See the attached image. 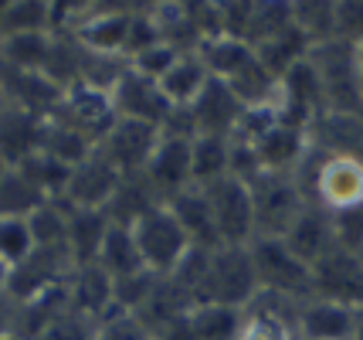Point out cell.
Masks as SVG:
<instances>
[{"instance_id": "6da1fadb", "label": "cell", "mask_w": 363, "mask_h": 340, "mask_svg": "<svg viewBox=\"0 0 363 340\" xmlns=\"http://www.w3.org/2000/svg\"><path fill=\"white\" fill-rule=\"evenodd\" d=\"M252 204H255V238H285V231L306 208V191L296 174H275L258 170L252 180Z\"/></svg>"}, {"instance_id": "7a4b0ae2", "label": "cell", "mask_w": 363, "mask_h": 340, "mask_svg": "<svg viewBox=\"0 0 363 340\" xmlns=\"http://www.w3.org/2000/svg\"><path fill=\"white\" fill-rule=\"evenodd\" d=\"M313 180L306 187V197L323 204L326 211L363 208V157L353 153H333L313 143Z\"/></svg>"}, {"instance_id": "3957f363", "label": "cell", "mask_w": 363, "mask_h": 340, "mask_svg": "<svg viewBox=\"0 0 363 340\" xmlns=\"http://www.w3.org/2000/svg\"><path fill=\"white\" fill-rule=\"evenodd\" d=\"M258 279V292H275L285 300H309L316 296L313 265L302 262L282 238H255L248 245Z\"/></svg>"}, {"instance_id": "277c9868", "label": "cell", "mask_w": 363, "mask_h": 340, "mask_svg": "<svg viewBox=\"0 0 363 340\" xmlns=\"http://www.w3.org/2000/svg\"><path fill=\"white\" fill-rule=\"evenodd\" d=\"M133 235H136V245H140L143 265L153 275H174L177 265L187 259V252L194 248L187 231L180 228L177 214L167 204H157L143 218H136L133 221Z\"/></svg>"}, {"instance_id": "5b68a950", "label": "cell", "mask_w": 363, "mask_h": 340, "mask_svg": "<svg viewBox=\"0 0 363 340\" xmlns=\"http://www.w3.org/2000/svg\"><path fill=\"white\" fill-rule=\"evenodd\" d=\"M258 296L252 252L248 245H221L207 256V283L201 303H221V307L245 309Z\"/></svg>"}, {"instance_id": "8992f818", "label": "cell", "mask_w": 363, "mask_h": 340, "mask_svg": "<svg viewBox=\"0 0 363 340\" xmlns=\"http://www.w3.org/2000/svg\"><path fill=\"white\" fill-rule=\"evenodd\" d=\"M129 21H133V7H126V4H89L72 14L68 34L89 55L126 58Z\"/></svg>"}, {"instance_id": "52a82bcc", "label": "cell", "mask_w": 363, "mask_h": 340, "mask_svg": "<svg viewBox=\"0 0 363 340\" xmlns=\"http://www.w3.org/2000/svg\"><path fill=\"white\" fill-rule=\"evenodd\" d=\"M207 194L211 214H214V228H218V238L221 245H252L255 242V204H252V187L248 180L228 177L214 180L201 187Z\"/></svg>"}, {"instance_id": "ba28073f", "label": "cell", "mask_w": 363, "mask_h": 340, "mask_svg": "<svg viewBox=\"0 0 363 340\" xmlns=\"http://www.w3.org/2000/svg\"><path fill=\"white\" fill-rule=\"evenodd\" d=\"M51 119H58L65 126H72V130H79L82 136H89L95 146L102 143V136L116 126V106H112V96L109 92H102V89H92V85H85V82H75V85H68L65 89L62 102H58V109Z\"/></svg>"}, {"instance_id": "9c48e42d", "label": "cell", "mask_w": 363, "mask_h": 340, "mask_svg": "<svg viewBox=\"0 0 363 340\" xmlns=\"http://www.w3.org/2000/svg\"><path fill=\"white\" fill-rule=\"evenodd\" d=\"M75 269L68 248H34L28 259L11 269L7 279V296L14 303H28L41 292H51L68 283V275Z\"/></svg>"}, {"instance_id": "30bf717a", "label": "cell", "mask_w": 363, "mask_h": 340, "mask_svg": "<svg viewBox=\"0 0 363 340\" xmlns=\"http://www.w3.org/2000/svg\"><path fill=\"white\" fill-rule=\"evenodd\" d=\"M190 136H177V133L160 130V143L153 150V157L143 170V180L150 184V191L167 204L170 197L180 191L194 187V174H190Z\"/></svg>"}, {"instance_id": "8fae6325", "label": "cell", "mask_w": 363, "mask_h": 340, "mask_svg": "<svg viewBox=\"0 0 363 340\" xmlns=\"http://www.w3.org/2000/svg\"><path fill=\"white\" fill-rule=\"evenodd\" d=\"M123 174L112 167L99 150H95L92 157L85 163H79L75 170H72V177L65 184L62 191V201L65 208H85V211H106L112 204V197L116 191L123 187Z\"/></svg>"}, {"instance_id": "7c38bea8", "label": "cell", "mask_w": 363, "mask_h": 340, "mask_svg": "<svg viewBox=\"0 0 363 340\" xmlns=\"http://www.w3.org/2000/svg\"><path fill=\"white\" fill-rule=\"evenodd\" d=\"M157 143H160L157 126L133 123V119H116V126L102 136V143L95 146V150H99L123 177H136V174L146 170V163L153 157Z\"/></svg>"}, {"instance_id": "4fadbf2b", "label": "cell", "mask_w": 363, "mask_h": 340, "mask_svg": "<svg viewBox=\"0 0 363 340\" xmlns=\"http://www.w3.org/2000/svg\"><path fill=\"white\" fill-rule=\"evenodd\" d=\"M302 300H285L275 292H258L248 307L241 309V330L238 340H299L296 317Z\"/></svg>"}, {"instance_id": "5bb4252c", "label": "cell", "mask_w": 363, "mask_h": 340, "mask_svg": "<svg viewBox=\"0 0 363 340\" xmlns=\"http://www.w3.org/2000/svg\"><path fill=\"white\" fill-rule=\"evenodd\" d=\"M116 116L119 119H133V123H146V126H157L163 130L174 116V106L163 99L160 85L153 79H143L133 68L123 72V79L116 82V89L109 92Z\"/></svg>"}, {"instance_id": "9a60e30c", "label": "cell", "mask_w": 363, "mask_h": 340, "mask_svg": "<svg viewBox=\"0 0 363 340\" xmlns=\"http://www.w3.org/2000/svg\"><path fill=\"white\" fill-rule=\"evenodd\" d=\"M296 334H299V340H357L360 309L326 300V296H309L299 303Z\"/></svg>"}, {"instance_id": "2e32d148", "label": "cell", "mask_w": 363, "mask_h": 340, "mask_svg": "<svg viewBox=\"0 0 363 340\" xmlns=\"http://www.w3.org/2000/svg\"><path fill=\"white\" fill-rule=\"evenodd\" d=\"M194 136H224L231 140L241 126V119L248 116V109L238 102V96L224 85V82L211 79L207 89L197 96V102L187 109Z\"/></svg>"}, {"instance_id": "e0dca14e", "label": "cell", "mask_w": 363, "mask_h": 340, "mask_svg": "<svg viewBox=\"0 0 363 340\" xmlns=\"http://www.w3.org/2000/svg\"><path fill=\"white\" fill-rule=\"evenodd\" d=\"M313 279H316V296L363 309V259L357 252L333 248L330 256H323L313 265Z\"/></svg>"}, {"instance_id": "ac0fdd59", "label": "cell", "mask_w": 363, "mask_h": 340, "mask_svg": "<svg viewBox=\"0 0 363 340\" xmlns=\"http://www.w3.org/2000/svg\"><path fill=\"white\" fill-rule=\"evenodd\" d=\"M68 307L92 317L95 324H102L106 317L116 313V279L102 265H75L68 283H65Z\"/></svg>"}, {"instance_id": "d6986e66", "label": "cell", "mask_w": 363, "mask_h": 340, "mask_svg": "<svg viewBox=\"0 0 363 340\" xmlns=\"http://www.w3.org/2000/svg\"><path fill=\"white\" fill-rule=\"evenodd\" d=\"M302 262L316 265L323 256H330L336 248V235H333V211H326L316 201H306V208L299 211V218L292 221V228L282 238Z\"/></svg>"}, {"instance_id": "ffe728a7", "label": "cell", "mask_w": 363, "mask_h": 340, "mask_svg": "<svg viewBox=\"0 0 363 340\" xmlns=\"http://www.w3.org/2000/svg\"><path fill=\"white\" fill-rule=\"evenodd\" d=\"M45 116H34L28 109H17V106H0V157L17 167L24 163L31 153L41 150L45 143Z\"/></svg>"}, {"instance_id": "44dd1931", "label": "cell", "mask_w": 363, "mask_h": 340, "mask_svg": "<svg viewBox=\"0 0 363 340\" xmlns=\"http://www.w3.org/2000/svg\"><path fill=\"white\" fill-rule=\"evenodd\" d=\"M167 208L177 214L180 228L187 231V238L194 248H221V238H218V228H214V214H211V204H207V194L201 187H187L177 197L167 201Z\"/></svg>"}, {"instance_id": "7402d4cb", "label": "cell", "mask_w": 363, "mask_h": 340, "mask_svg": "<svg viewBox=\"0 0 363 340\" xmlns=\"http://www.w3.org/2000/svg\"><path fill=\"white\" fill-rule=\"evenodd\" d=\"M197 55H201V62L207 65L211 79H218V82L238 79L258 58L252 41L235 38V34H214V38H207V41H201Z\"/></svg>"}, {"instance_id": "603a6c76", "label": "cell", "mask_w": 363, "mask_h": 340, "mask_svg": "<svg viewBox=\"0 0 363 340\" xmlns=\"http://www.w3.org/2000/svg\"><path fill=\"white\" fill-rule=\"evenodd\" d=\"M207 82H211V72L207 65L201 62V55L197 51H184L180 58L174 62V68L157 82L163 99L174 106V109H190L197 96L207 89Z\"/></svg>"}, {"instance_id": "cb8c5ba5", "label": "cell", "mask_w": 363, "mask_h": 340, "mask_svg": "<svg viewBox=\"0 0 363 340\" xmlns=\"http://www.w3.org/2000/svg\"><path fill=\"white\" fill-rule=\"evenodd\" d=\"M109 211H85L68 208V252L75 265H95L99 248L109 235Z\"/></svg>"}, {"instance_id": "d4e9b609", "label": "cell", "mask_w": 363, "mask_h": 340, "mask_svg": "<svg viewBox=\"0 0 363 340\" xmlns=\"http://www.w3.org/2000/svg\"><path fill=\"white\" fill-rule=\"evenodd\" d=\"M95 265H102L112 279H126V275L146 269L140 256V245H136V235H133V225H109V235L99 248V259Z\"/></svg>"}, {"instance_id": "484cf974", "label": "cell", "mask_w": 363, "mask_h": 340, "mask_svg": "<svg viewBox=\"0 0 363 340\" xmlns=\"http://www.w3.org/2000/svg\"><path fill=\"white\" fill-rule=\"evenodd\" d=\"M190 174L194 187H207L231 174V140L224 136H194L190 143Z\"/></svg>"}, {"instance_id": "4316f807", "label": "cell", "mask_w": 363, "mask_h": 340, "mask_svg": "<svg viewBox=\"0 0 363 340\" xmlns=\"http://www.w3.org/2000/svg\"><path fill=\"white\" fill-rule=\"evenodd\" d=\"M45 201H51V197L41 187H34L31 177L17 167H11L0 180V218H28Z\"/></svg>"}, {"instance_id": "83f0119b", "label": "cell", "mask_w": 363, "mask_h": 340, "mask_svg": "<svg viewBox=\"0 0 363 340\" xmlns=\"http://www.w3.org/2000/svg\"><path fill=\"white\" fill-rule=\"evenodd\" d=\"M190 324L197 340H238L241 330V309L221 303H201L190 309Z\"/></svg>"}, {"instance_id": "f1b7e54d", "label": "cell", "mask_w": 363, "mask_h": 340, "mask_svg": "<svg viewBox=\"0 0 363 340\" xmlns=\"http://www.w3.org/2000/svg\"><path fill=\"white\" fill-rule=\"evenodd\" d=\"M34 248H68V208L62 201H45L28 214Z\"/></svg>"}, {"instance_id": "f546056e", "label": "cell", "mask_w": 363, "mask_h": 340, "mask_svg": "<svg viewBox=\"0 0 363 340\" xmlns=\"http://www.w3.org/2000/svg\"><path fill=\"white\" fill-rule=\"evenodd\" d=\"M34 252V235L28 218H0V262L14 269Z\"/></svg>"}, {"instance_id": "4dcf8cb0", "label": "cell", "mask_w": 363, "mask_h": 340, "mask_svg": "<svg viewBox=\"0 0 363 340\" xmlns=\"http://www.w3.org/2000/svg\"><path fill=\"white\" fill-rule=\"evenodd\" d=\"M34 340H99V324L79 309H62Z\"/></svg>"}, {"instance_id": "1f68e13d", "label": "cell", "mask_w": 363, "mask_h": 340, "mask_svg": "<svg viewBox=\"0 0 363 340\" xmlns=\"http://www.w3.org/2000/svg\"><path fill=\"white\" fill-rule=\"evenodd\" d=\"M184 51L174 48L170 41H157V45H150V48H143L140 55H133V58H126L129 68L136 72V75H143V79H153L160 82L170 68H174V62L180 58Z\"/></svg>"}, {"instance_id": "d6a6232c", "label": "cell", "mask_w": 363, "mask_h": 340, "mask_svg": "<svg viewBox=\"0 0 363 340\" xmlns=\"http://www.w3.org/2000/svg\"><path fill=\"white\" fill-rule=\"evenodd\" d=\"M99 340H157V337L146 330V324H143L140 317L116 309L112 317H106L99 324Z\"/></svg>"}, {"instance_id": "836d02e7", "label": "cell", "mask_w": 363, "mask_h": 340, "mask_svg": "<svg viewBox=\"0 0 363 340\" xmlns=\"http://www.w3.org/2000/svg\"><path fill=\"white\" fill-rule=\"evenodd\" d=\"M333 235H336V248L343 252H357L363 248V208L336 211L333 214Z\"/></svg>"}, {"instance_id": "e575fe53", "label": "cell", "mask_w": 363, "mask_h": 340, "mask_svg": "<svg viewBox=\"0 0 363 340\" xmlns=\"http://www.w3.org/2000/svg\"><path fill=\"white\" fill-rule=\"evenodd\" d=\"M336 38L347 45H363V4L357 0H340L336 4Z\"/></svg>"}, {"instance_id": "d590c367", "label": "cell", "mask_w": 363, "mask_h": 340, "mask_svg": "<svg viewBox=\"0 0 363 340\" xmlns=\"http://www.w3.org/2000/svg\"><path fill=\"white\" fill-rule=\"evenodd\" d=\"M14 324H17V303L7 292H0V337L14 334Z\"/></svg>"}, {"instance_id": "8d00e7d4", "label": "cell", "mask_w": 363, "mask_h": 340, "mask_svg": "<svg viewBox=\"0 0 363 340\" xmlns=\"http://www.w3.org/2000/svg\"><path fill=\"white\" fill-rule=\"evenodd\" d=\"M7 279H11V269L0 262V292H7Z\"/></svg>"}, {"instance_id": "74e56055", "label": "cell", "mask_w": 363, "mask_h": 340, "mask_svg": "<svg viewBox=\"0 0 363 340\" xmlns=\"http://www.w3.org/2000/svg\"><path fill=\"white\" fill-rule=\"evenodd\" d=\"M7 170H11V163H7L4 157H0V180H4V174H7Z\"/></svg>"}, {"instance_id": "f35d334b", "label": "cell", "mask_w": 363, "mask_h": 340, "mask_svg": "<svg viewBox=\"0 0 363 340\" xmlns=\"http://www.w3.org/2000/svg\"><path fill=\"white\" fill-rule=\"evenodd\" d=\"M0 340H24V337H17V334H7V337H0Z\"/></svg>"}, {"instance_id": "ab89813d", "label": "cell", "mask_w": 363, "mask_h": 340, "mask_svg": "<svg viewBox=\"0 0 363 340\" xmlns=\"http://www.w3.org/2000/svg\"><path fill=\"white\" fill-rule=\"evenodd\" d=\"M360 259H363V248H360Z\"/></svg>"}]
</instances>
